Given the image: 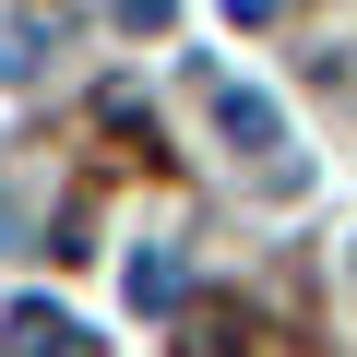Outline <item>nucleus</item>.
<instances>
[{
    "label": "nucleus",
    "mask_w": 357,
    "mask_h": 357,
    "mask_svg": "<svg viewBox=\"0 0 357 357\" xmlns=\"http://www.w3.org/2000/svg\"><path fill=\"white\" fill-rule=\"evenodd\" d=\"M191 357H238V321H203V333H191Z\"/></svg>",
    "instance_id": "4"
},
{
    "label": "nucleus",
    "mask_w": 357,
    "mask_h": 357,
    "mask_svg": "<svg viewBox=\"0 0 357 357\" xmlns=\"http://www.w3.org/2000/svg\"><path fill=\"white\" fill-rule=\"evenodd\" d=\"M215 131H227L238 155H274V143H286V107H274L262 84H215Z\"/></svg>",
    "instance_id": "2"
},
{
    "label": "nucleus",
    "mask_w": 357,
    "mask_h": 357,
    "mask_svg": "<svg viewBox=\"0 0 357 357\" xmlns=\"http://www.w3.org/2000/svg\"><path fill=\"white\" fill-rule=\"evenodd\" d=\"M0 357H96V333H84L72 310H48V298H24L13 321H0Z\"/></svg>",
    "instance_id": "1"
},
{
    "label": "nucleus",
    "mask_w": 357,
    "mask_h": 357,
    "mask_svg": "<svg viewBox=\"0 0 357 357\" xmlns=\"http://www.w3.org/2000/svg\"><path fill=\"white\" fill-rule=\"evenodd\" d=\"M13 238H24V227H13V203H0V250H13Z\"/></svg>",
    "instance_id": "7"
},
{
    "label": "nucleus",
    "mask_w": 357,
    "mask_h": 357,
    "mask_svg": "<svg viewBox=\"0 0 357 357\" xmlns=\"http://www.w3.org/2000/svg\"><path fill=\"white\" fill-rule=\"evenodd\" d=\"M119 286H131V310H167L178 286H191V274H178V250L155 238V250H131V262H119Z\"/></svg>",
    "instance_id": "3"
},
{
    "label": "nucleus",
    "mask_w": 357,
    "mask_h": 357,
    "mask_svg": "<svg viewBox=\"0 0 357 357\" xmlns=\"http://www.w3.org/2000/svg\"><path fill=\"white\" fill-rule=\"evenodd\" d=\"M215 13H227V24H274L286 0H215Z\"/></svg>",
    "instance_id": "5"
},
{
    "label": "nucleus",
    "mask_w": 357,
    "mask_h": 357,
    "mask_svg": "<svg viewBox=\"0 0 357 357\" xmlns=\"http://www.w3.org/2000/svg\"><path fill=\"white\" fill-rule=\"evenodd\" d=\"M119 24H143V36H155V24H167V0H119Z\"/></svg>",
    "instance_id": "6"
}]
</instances>
